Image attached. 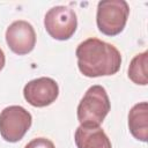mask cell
Wrapping results in <instances>:
<instances>
[{
  "label": "cell",
  "mask_w": 148,
  "mask_h": 148,
  "mask_svg": "<svg viewBox=\"0 0 148 148\" xmlns=\"http://www.w3.org/2000/svg\"><path fill=\"white\" fill-rule=\"evenodd\" d=\"M75 56L80 72L87 77L113 75L120 69L121 56L118 49L98 38L81 42Z\"/></svg>",
  "instance_id": "1"
},
{
  "label": "cell",
  "mask_w": 148,
  "mask_h": 148,
  "mask_svg": "<svg viewBox=\"0 0 148 148\" xmlns=\"http://www.w3.org/2000/svg\"><path fill=\"white\" fill-rule=\"evenodd\" d=\"M111 109L110 99L104 87L91 86L77 105V120L83 127H98Z\"/></svg>",
  "instance_id": "2"
},
{
  "label": "cell",
  "mask_w": 148,
  "mask_h": 148,
  "mask_svg": "<svg viewBox=\"0 0 148 148\" xmlns=\"http://www.w3.org/2000/svg\"><path fill=\"white\" fill-rule=\"evenodd\" d=\"M130 6L124 0L99 1L96 14L97 28L106 36H116L124 30Z\"/></svg>",
  "instance_id": "3"
},
{
  "label": "cell",
  "mask_w": 148,
  "mask_h": 148,
  "mask_svg": "<svg viewBox=\"0 0 148 148\" xmlns=\"http://www.w3.org/2000/svg\"><path fill=\"white\" fill-rule=\"evenodd\" d=\"M32 117L20 105H10L0 112V135L7 142L20 141L29 131Z\"/></svg>",
  "instance_id": "4"
},
{
  "label": "cell",
  "mask_w": 148,
  "mask_h": 148,
  "mask_svg": "<svg viewBox=\"0 0 148 148\" xmlns=\"http://www.w3.org/2000/svg\"><path fill=\"white\" fill-rule=\"evenodd\" d=\"M44 27L52 38L57 40H67L76 31V14L67 6L52 7L45 14Z\"/></svg>",
  "instance_id": "5"
},
{
  "label": "cell",
  "mask_w": 148,
  "mask_h": 148,
  "mask_svg": "<svg viewBox=\"0 0 148 148\" xmlns=\"http://www.w3.org/2000/svg\"><path fill=\"white\" fill-rule=\"evenodd\" d=\"M58 83L51 77H38L29 81L23 88V96L25 101L36 108H44L58 98Z\"/></svg>",
  "instance_id": "6"
},
{
  "label": "cell",
  "mask_w": 148,
  "mask_h": 148,
  "mask_svg": "<svg viewBox=\"0 0 148 148\" xmlns=\"http://www.w3.org/2000/svg\"><path fill=\"white\" fill-rule=\"evenodd\" d=\"M6 42L8 47L15 54H28L36 45L35 29L24 20L14 21L6 30Z\"/></svg>",
  "instance_id": "7"
},
{
  "label": "cell",
  "mask_w": 148,
  "mask_h": 148,
  "mask_svg": "<svg viewBox=\"0 0 148 148\" xmlns=\"http://www.w3.org/2000/svg\"><path fill=\"white\" fill-rule=\"evenodd\" d=\"M74 141L77 148H112L110 139L99 126H79L74 134Z\"/></svg>",
  "instance_id": "8"
},
{
  "label": "cell",
  "mask_w": 148,
  "mask_h": 148,
  "mask_svg": "<svg viewBox=\"0 0 148 148\" xmlns=\"http://www.w3.org/2000/svg\"><path fill=\"white\" fill-rule=\"evenodd\" d=\"M128 128L131 134L139 141L146 142L148 139V103L135 104L128 113Z\"/></svg>",
  "instance_id": "9"
},
{
  "label": "cell",
  "mask_w": 148,
  "mask_h": 148,
  "mask_svg": "<svg viewBox=\"0 0 148 148\" xmlns=\"http://www.w3.org/2000/svg\"><path fill=\"white\" fill-rule=\"evenodd\" d=\"M147 64H148V52L136 54L130 62L128 67V77L135 84L146 86L148 83L147 76Z\"/></svg>",
  "instance_id": "10"
},
{
  "label": "cell",
  "mask_w": 148,
  "mask_h": 148,
  "mask_svg": "<svg viewBox=\"0 0 148 148\" xmlns=\"http://www.w3.org/2000/svg\"><path fill=\"white\" fill-rule=\"evenodd\" d=\"M24 148H56L54 143L46 138H36L27 143Z\"/></svg>",
  "instance_id": "11"
},
{
  "label": "cell",
  "mask_w": 148,
  "mask_h": 148,
  "mask_svg": "<svg viewBox=\"0 0 148 148\" xmlns=\"http://www.w3.org/2000/svg\"><path fill=\"white\" fill-rule=\"evenodd\" d=\"M5 61H6L5 53H3V51L0 49V71L3 68V66H5Z\"/></svg>",
  "instance_id": "12"
}]
</instances>
